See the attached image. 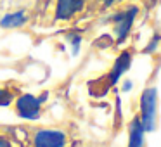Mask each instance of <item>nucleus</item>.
<instances>
[{"instance_id":"5","label":"nucleus","mask_w":161,"mask_h":147,"mask_svg":"<svg viewBox=\"0 0 161 147\" xmlns=\"http://www.w3.org/2000/svg\"><path fill=\"white\" fill-rule=\"evenodd\" d=\"M85 5V0H57L56 18L57 19H69L81 11Z\"/></svg>"},{"instance_id":"3","label":"nucleus","mask_w":161,"mask_h":147,"mask_svg":"<svg viewBox=\"0 0 161 147\" xmlns=\"http://www.w3.org/2000/svg\"><path fill=\"white\" fill-rule=\"evenodd\" d=\"M33 144L35 147H64L66 137L63 132L57 130H40L35 133Z\"/></svg>"},{"instance_id":"2","label":"nucleus","mask_w":161,"mask_h":147,"mask_svg":"<svg viewBox=\"0 0 161 147\" xmlns=\"http://www.w3.org/2000/svg\"><path fill=\"white\" fill-rule=\"evenodd\" d=\"M40 106H42V101L30 94H25L16 101V109H18V114L21 118L26 119H38L40 116Z\"/></svg>"},{"instance_id":"10","label":"nucleus","mask_w":161,"mask_h":147,"mask_svg":"<svg viewBox=\"0 0 161 147\" xmlns=\"http://www.w3.org/2000/svg\"><path fill=\"white\" fill-rule=\"evenodd\" d=\"M0 147H11V144H9L5 139H0Z\"/></svg>"},{"instance_id":"7","label":"nucleus","mask_w":161,"mask_h":147,"mask_svg":"<svg viewBox=\"0 0 161 147\" xmlns=\"http://www.w3.org/2000/svg\"><path fill=\"white\" fill-rule=\"evenodd\" d=\"M26 12L25 11H16L11 12V14L4 16L0 19V26L2 28H18V26H23L26 23Z\"/></svg>"},{"instance_id":"1","label":"nucleus","mask_w":161,"mask_h":147,"mask_svg":"<svg viewBox=\"0 0 161 147\" xmlns=\"http://www.w3.org/2000/svg\"><path fill=\"white\" fill-rule=\"evenodd\" d=\"M154 119H156V90L146 88L140 95V123L146 132L154 130Z\"/></svg>"},{"instance_id":"8","label":"nucleus","mask_w":161,"mask_h":147,"mask_svg":"<svg viewBox=\"0 0 161 147\" xmlns=\"http://www.w3.org/2000/svg\"><path fill=\"white\" fill-rule=\"evenodd\" d=\"M130 61H132V57H130L128 52H123L121 56L116 59L114 68H113V71H111V83H116V81H118V78L121 76L126 69H128Z\"/></svg>"},{"instance_id":"6","label":"nucleus","mask_w":161,"mask_h":147,"mask_svg":"<svg viewBox=\"0 0 161 147\" xmlns=\"http://www.w3.org/2000/svg\"><path fill=\"white\" fill-rule=\"evenodd\" d=\"M144 130L142 123H140V118H133L132 125H130V142L128 147H142L144 145Z\"/></svg>"},{"instance_id":"9","label":"nucleus","mask_w":161,"mask_h":147,"mask_svg":"<svg viewBox=\"0 0 161 147\" xmlns=\"http://www.w3.org/2000/svg\"><path fill=\"white\" fill-rule=\"evenodd\" d=\"M11 101H12V95L9 94V92H5V90H2V88H0V106L11 104Z\"/></svg>"},{"instance_id":"11","label":"nucleus","mask_w":161,"mask_h":147,"mask_svg":"<svg viewBox=\"0 0 161 147\" xmlns=\"http://www.w3.org/2000/svg\"><path fill=\"white\" fill-rule=\"evenodd\" d=\"M102 2H104V4H106V5H111V4H113V2H114V0H102Z\"/></svg>"},{"instance_id":"4","label":"nucleus","mask_w":161,"mask_h":147,"mask_svg":"<svg viewBox=\"0 0 161 147\" xmlns=\"http://www.w3.org/2000/svg\"><path fill=\"white\" fill-rule=\"evenodd\" d=\"M137 16V7H130L128 11L119 12L114 16L116 23V35H118V42H123L126 38V35L130 33V28L133 24V19Z\"/></svg>"}]
</instances>
